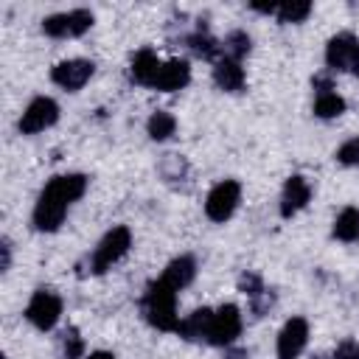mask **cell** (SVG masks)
Here are the masks:
<instances>
[{"mask_svg": "<svg viewBox=\"0 0 359 359\" xmlns=\"http://www.w3.org/2000/svg\"><path fill=\"white\" fill-rule=\"evenodd\" d=\"M188 81H191V65L185 59H168L160 65V73H157L151 90L174 93V90H182Z\"/></svg>", "mask_w": 359, "mask_h": 359, "instance_id": "cell-13", "label": "cell"}, {"mask_svg": "<svg viewBox=\"0 0 359 359\" xmlns=\"http://www.w3.org/2000/svg\"><path fill=\"white\" fill-rule=\"evenodd\" d=\"M309 202H311V185H309V180L300 177V174H292L286 180V185H283V194H280V216L283 219H292Z\"/></svg>", "mask_w": 359, "mask_h": 359, "instance_id": "cell-12", "label": "cell"}, {"mask_svg": "<svg viewBox=\"0 0 359 359\" xmlns=\"http://www.w3.org/2000/svg\"><path fill=\"white\" fill-rule=\"evenodd\" d=\"M314 359H323V356H314Z\"/></svg>", "mask_w": 359, "mask_h": 359, "instance_id": "cell-33", "label": "cell"}, {"mask_svg": "<svg viewBox=\"0 0 359 359\" xmlns=\"http://www.w3.org/2000/svg\"><path fill=\"white\" fill-rule=\"evenodd\" d=\"M146 132H149L151 140L163 143V140H168L177 132V118L171 112H165V109H157V112H151V118L146 123Z\"/></svg>", "mask_w": 359, "mask_h": 359, "instance_id": "cell-19", "label": "cell"}, {"mask_svg": "<svg viewBox=\"0 0 359 359\" xmlns=\"http://www.w3.org/2000/svg\"><path fill=\"white\" fill-rule=\"evenodd\" d=\"M143 314L151 328L157 331H177L180 317H177V289H171L165 280H154L146 286V294L140 300Z\"/></svg>", "mask_w": 359, "mask_h": 359, "instance_id": "cell-2", "label": "cell"}, {"mask_svg": "<svg viewBox=\"0 0 359 359\" xmlns=\"http://www.w3.org/2000/svg\"><path fill=\"white\" fill-rule=\"evenodd\" d=\"M311 87H314L317 95H320V93H331V90H334V81H331L328 73H317V76L311 79Z\"/></svg>", "mask_w": 359, "mask_h": 359, "instance_id": "cell-28", "label": "cell"}, {"mask_svg": "<svg viewBox=\"0 0 359 359\" xmlns=\"http://www.w3.org/2000/svg\"><path fill=\"white\" fill-rule=\"evenodd\" d=\"M0 250H3V264H0V269L6 272V269L11 266V241H8V238H3V247H0Z\"/></svg>", "mask_w": 359, "mask_h": 359, "instance_id": "cell-29", "label": "cell"}, {"mask_svg": "<svg viewBox=\"0 0 359 359\" xmlns=\"http://www.w3.org/2000/svg\"><path fill=\"white\" fill-rule=\"evenodd\" d=\"M241 202V182L238 180H222L216 182L205 196V216L216 224L227 222Z\"/></svg>", "mask_w": 359, "mask_h": 359, "instance_id": "cell-4", "label": "cell"}, {"mask_svg": "<svg viewBox=\"0 0 359 359\" xmlns=\"http://www.w3.org/2000/svg\"><path fill=\"white\" fill-rule=\"evenodd\" d=\"M213 81L224 93H241L244 90V67H241V62L219 56L213 62Z\"/></svg>", "mask_w": 359, "mask_h": 359, "instance_id": "cell-14", "label": "cell"}, {"mask_svg": "<svg viewBox=\"0 0 359 359\" xmlns=\"http://www.w3.org/2000/svg\"><path fill=\"white\" fill-rule=\"evenodd\" d=\"M238 289H241L250 300H252V297H258L261 292H266V289H264V283H261V278H258L255 272H244V275L238 278Z\"/></svg>", "mask_w": 359, "mask_h": 359, "instance_id": "cell-26", "label": "cell"}, {"mask_svg": "<svg viewBox=\"0 0 359 359\" xmlns=\"http://www.w3.org/2000/svg\"><path fill=\"white\" fill-rule=\"evenodd\" d=\"M132 81L135 84H143V87H154V79L160 73V59L151 48H140L135 56H132Z\"/></svg>", "mask_w": 359, "mask_h": 359, "instance_id": "cell-16", "label": "cell"}, {"mask_svg": "<svg viewBox=\"0 0 359 359\" xmlns=\"http://www.w3.org/2000/svg\"><path fill=\"white\" fill-rule=\"evenodd\" d=\"M84 359H115V353H109V351H93V353L84 356Z\"/></svg>", "mask_w": 359, "mask_h": 359, "instance_id": "cell-32", "label": "cell"}, {"mask_svg": "<svg viewBox=\"0 0 359 359\" xmlns=\"http://www.w3.org/2000/svg\"><path fill=\"white\" fill-rule=\"evenodd\" d=\"M325 65L331 73H356L359 76V39L351 31H342L325 45Z\"/></svg>", "mask_w": 359, "mask_h": 359, "instance_id": "cell-5", "label": "cell"}, {"mask_svg": "<svg viewBox=\"0 0 359 359\" xmlns=\"http://www.w3.org/2000/svg\"><path fill=\"white\" fill-rule=\"evenodd\" d=\"M56 121H59V104H56L53 98H48V95H36V98L25 107V112L20 115L17 129H20L22 135H39V132H45L48 126H53Z\"/></svg>", "mask_w": 359, "mask_h": 359, "instance_id": "cell-9", "label": "cell"}, {"mask_svg": "<svg viewBox=\"0 0 359 359\" xmlns=\"http://www.w3.org/2000/svg\"><path fill=\"white\" fill-rule=\"evenodd\" d=\"M87 191V177L84 174H59V177H50L48 185L42 188L36 205H34V213H31V222L39 233H56L67 216V208L81 199Z\"/></svg>", "mask_w": 359, "mask_h": 359, "instance_id": "cell-1", "label": "cell"}, {"mask_svg": "<svg viewBox=\"0 0 359 359\" xmlns=\"http://www.w3.org/2000/svg\"><path fill=\"white\" fill-rule=\"evenodd\" d=\"M59 317H62V297L50 289H36L25 306V320L39 331H50L56 328Z\"/></svg>", "mask_w": 359, "mask_h": 359, "instance_id": "cell-6", "label": "cell"}, {"mask_svg": "<svg viewBox=\"0 0 359 359\" xmlns=\"http://www.w3.org/2000/svg\"><path fill=\"white\" fill-rule=\"evenodd\" d=\"M93 73H95V65L90 59H65L50 70V81L67 93H76L93 79Z\"/></svg>", "mask_w": 359, "mask_h": 359, "instance_id": "cell-10", "label": "cell"}, {"mask_svg": "<svg viewBox=\"0 0 359 359\" xmlns=\"http://www.w3.org/2000/svg\"><path fill=\"white\" fill-rule=\"evenodd\" d=\"M241 334V309L236 303H224L213 311L210 320V331H208V342L216 348H230Z\"/></svg>", "mask_w": 359, "mask_h": 359, "instance_id": "cell-8", "label": "cell"}, {"mask_svg": "<svg viewBox=\"0 0 359 359\" xmlns=\"http://www.w3.org/2000/svg\"><path fill=\"white\" fill-rule=\"evenodd\" d=\"M309 14H311V3L309 0H289V3H280L278 11H275L278 22H283V25H297Z\"/></svg>", "mask_w": 359, "mask_h": 359, "instance_id": "cell-23", "label": "cell"}, {"mask_svg": "<svg viewBox=\"0 0 359 359\" xmlns=\"http://www.w3.org/2000/svg\"><path fill=\"white\" fill-rule=\"evenodd\" d=\"M334 359H359V342L356 339H342L334 351Z\"/></svg>", "mask_w": 359, "mask_h": 359, "instance_id": "cell-27", "label": "cell"}, {"mask_svg": "<svg viewBox=\"0 0 359 359\" xmlns=\"http://www.w3.org/2000/svg\"><path fill=\"white\" fill-rule=\"evenodd\" d=\"M334 238L337 241H356L359 238V208L348 205L339 210V216L334 219Z\"/></svg>", "mask_w": 359, "mask_h": 359, "instance_id": "cell-18", "label": "cell"}, {"mask_svg": "<svg viewBox=\"0 0 359 359\" xmlns=\"http://www.w3.org/2000/svg\"><path fill=\"white\" fill-rule=\"evenodd\" d=\"M250 8L252 11H261V14H275L278 11V3H252Z\"/></svg>", "mask_w": 359, "mask_h": 359, "instance_id": "cell-31", "label": "cell"}, {"mask_svg": "<svg viewBox=\"0 0 359 359\" xmlns=\"http://www.w3.org/2000/svg\"><path fill=\"white\" fill-rule=\"evenodd\" d=\"M129 247H132V230L126 227V224H118V227H112L109 233H104V238L98 241V247L93 250V255L87 258V264H90V275H104L112 264H118L126 252H129Z\"/></svg>", "mask_w": 359, "mask_h": 359, "instance_id": "cell-3", "label": "cell"}, {"mask_svg": "<svg viewBox=\"0 0 359 359\" xmlns=\"http://www.w3.org/2000/svg\"><path fill=\"white\" fill-rule=\"evenodd\" d=\"M194 278H196V261H194V255H177V258H171L165 264L163 275H160V280H165L177 292L185 289Z\"/></svg>", "mask_w": 359, "mask_h": 359, "instance_id": "cell-15", "label": "cell"}, {"mask_svg": "<svg viewBox=\"0 0 359 359\" xmlns=\"http://www.w3.org/2000/svg\"><path fill=\"white\" fill-rule=\"evenodd\" d=\"M210 320H213V311L210 309H196L191 311L185 320H180V328L177 334L188 342H199V339H208V331H210Z\"/></svg>", "mask_w": 359, "mask_h": 359, "instance_id": "cell-17", "label": "cell"}, {"mask_svg": "<svg viewBox=\"0 0 359 359\" xmlns=\"http://www.w3.org/2000/svg\"><path fill=\"white\" fill-rule=\"evenodd\" d=\"M252 50V39L247 31H230L222 42V56L224 59H233V62H241L247 53Z\"/></svg>", "mask_w": 359, "mask_h": 359, "instance_id": "cell-21", "label": "cell"}, {"mask_svg": "<svg viewBox=\"0 0 359 359\" xmlns=\"http://www.w3.org/2000/svg\"><path fill=\"white\" fill-rule=\"evenodd\" d=\"M309 342V323L303 317H289L278 331V359H297Z\"/></svg>", "mask_w": 359, "mask_h": 359, "instance_id": "cell-11", "label": "cell"}, {"mask_svg": "<svg viewBox=\"0 0 359 359\" xmlns=\"http://www.w3.org/2000/svg\"><path fill=\"white\" fill-rule=\"evenodd\" d=\"M345 98L342 95H337L334 90L331 93H320L317 98H314V115L317 118H323V121H328V118H339L342 112H345Z\"/></svg>", "mask_w": 359, "mask_h": 359, "instance_id": "cell-22", "label": "cell"}, {"mask_svg": "<svg viewBox=\"0 0 359 359\" xmlns=\"http://www.w3.org/2000/svg\"><path fill=\"white\" fill-rule=\"evenodd\" d=\"M334 157H337L339 165H359V135L351 137V140H345V143L337 149Z\"/></svg>", "mask_w": 359, "mask_h": 359, "instance_id": "cell-25", "label": "cell"}, {"mask_svg": "<svg viewBox=\"0 0 359 359\" xmlns=\"http://www.w3.org/2000/svg\"><path fill=\"white\" fill-rule=\"evenodd\" d=\"M185 42H188V48L194 50V56H199V59H216V56L222 53V42L213 39L202 25H199V31L191 34Z\"/></svg>", "mask_w": 359, "mask_h": 359, "instance_id": "cell-20", "label": "cell"}, {"mask_svg": "<svg viewBox=\"0 0 359 359\" xmlns=\"http://www.w3.org/2000/svg\"><path fill=\"white\" fill-rule=\"evenodd\" d=\"M95 17L93 11L87 8H73V11H65V14H50L42 20V31L45 36H53V39H65V36H81L93 28Z\"/></svg>", "mask_w": 359, "mask_h": 359, "instance_id": "cell-7", "label": "cell"}, {"mask_svg": "<svg viewBox=\"0 0 359 359\" xmlns=\"http://www.w3.org/2000/svg\"><path fill=\"white\" fill-rule=\"evenodd\" d=\"M222 359H247V348L230 345V348H224V356H222Z\"/></svg>", "mask_w": 359, "mask_h": 359, "instance_id": "cell-30", "label": "cell"}, {"mask_svg": "<svg viewBox=\"0 0 359 359\" xmlns=\"http://www.w3.org/2000/svg\"><path fill=\"white\" fill-rule=\"evenodd\" d=\"M84 356V339L79 328H67L62 334V359H81Z\"/></svg>", "mask_w": 359, "mask_h": 359, "instance_id": "cell-24", "label": "cell"}]
</instances>
